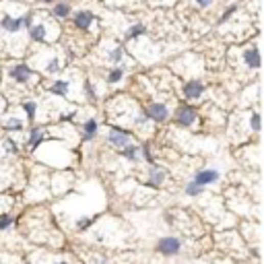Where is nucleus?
Here are the masks:
<instances>
[{"label":"nucleus","instance_id":"22","mask_svg":"<svg viewBox=\"0 0 264 264\" xmlns=\"http://www.w3.org/2000/svg\"><path fill=\"white\" fill-rule=\"evenodd\" d=\"M202 190H204V186H200V184H196L194 180H192V182H188V184H186V188H184V192H186L188 196H192V198H196V196H200V194H202Z\"/></svg>","mask_w":264,"mask_h":264},{"label":"nucleus","instance_id":"29","mask_svg":"<svg viewBox=\"0 0 264 264\" xmlns=\"http://www.w3.org/2000/svg\"><path fill=\"white\" fill-rule=\"evenodd\" d=\"M233 13H235V7H231V9H227V11H225V15L221 17V21H227V19H229V17H231Z\"/></svg>","mask_w":264,"mask_h":264},{"label":"nucleus","instance_id":"28","mask_svg":"<svg viewBox=\"0 0 264 264\" xmlns=\"http://www.w3.org/2000/svg\"><path fill=\"white\" fill-rule=\"evenodd\" d=\"M252 130H254V132H258V130H260V116H258V114H254V116H252Z\"/></svg>","mask_w":264,"mask_h":264},{"label":"nucleus","instance_id":"23","mask_svg":"<svg viewBox=\"0 0 264 264\" xmlns=\"http://www.w3.org/2000/svg\"><path fill=\"white\" fill-rule=\"evenodd\" d=\"M142 33H147V29H145V25H132V27H128L126 29V39H136V37H140Z\"/></svg>","mask_w":264,"mask_h":264},{"label":"nucleus","instance_id":"11","mask_svg":"<svg viewBox=\"0 0 264 264\" xmlns=\"http://www.w3.org/2000/svg\"><path fill=\"white\" fill-rule=\"evenodd\" d=\"M93 21H95V15H93L91 11H79V13L75 15V25H77V29L87 31Z\"/></svg>","mask_w":264,"mask_h":264},{"label":"nucleus","instance_id":"17","mask_svg":"<svg viewBox=\"0 0 264 264\" xmlns=\"http://www.w3.org/2000/svg\"><path fill=\"white\" fill-rule=\"evenodd\" d=\"M5 130L7 132H21L23 128H25V124H23V120H19L17 116H9L7 120H5Z\"/></svg>","mask_w":264,"mask_h":264},{"label":"nucleus","instance_id":"31","mask_svg":"<svg viewBox=\"0 0 264 264\" xmlns=\"http://www.w3.org/2000/svg\"><path fill=\"white\" fill-rule=\"evenodd\" d=\"M5 108V103H3V97H0V110H3Z\"/></svg>","mask_w":264,"mask_h":264},{"label":"nucleus","instance_id":"19","mask_svg":"<svg viewBox=\"0 0 264 264\" xmlns=\"http://www.w3.org/2000/svg\"><path fill=\"white\" fill-rule=\"evenodd\" d=\"M122 58H124V47H122V45H114V47L110 50V54H108V60H110L112 64H120Z\"/></svg>","mask_w":264,"mask_h":264},{"label":"nucleus","instance_id":"33","mask_svg":"<svg viewBox=\"0 0 264 264\" xmlns=\"http://www.w3.org/2000/svg\"><path fill=\"white\" fill-rule=\"evenodd\" d=\"M56 264H68V262H56Z\"/></svg>","mask_w":264,"mask_h":264},{"label":"nucleus","instance_id":"25","mask_svg":"<svg viewBox=\"0 0 264 264\" xmlns=\"http://www.w3.org/2000/svg\"><path fill=\"white\" fill-rule=\"evenodd\" d=\"M83 91H85V95H87V99H89V101H95V99H97V95H95V89H93V83H91V81H85V83H83Z\"/></svg>","mask_w":264,"mask_h":264},{"label":"nucleus","instance_id":"14","mask_svg":"<svg viewBox=\"0 0 264 264\" xmlns=\"http://www.w3.org/2000/svg\"><path fill=\"white\" fill-rule=\"evenodd\" d=\"M122 157H126L128 161H132V163H136V161H140V147H136V145H126V147H122Z\"/></svg>","mask_w":264,"mask_h":264},{"label":"nucleus","instance_id":"1","mask_svg":"<svg viewBox=\"0 0 264 264\" xmlns=\"http://www.w3.org/2000/svg\"><path fill=\"white\" fill-rule=\"evenodd\" d=\"M0 29H3L7 35H11V37L19 35L21 29H23V17L13 15V13H5L3 19H0Z\"/></svg>","mask_w":264,"mask_h":264},{"label":"nucleus","instance_id":"13","mask_svg":"<svg viewBox=\"0 0 264 264\" xmlns=\"http://www.w3.org/2000/svg\"><path fill=\"white\" fill-rule=\"evenodd\" d=\"M97 132H99V124H97V120H95V118H89V120L83 124V140H85V142L93 140Z\"/></svg>","mask_w":264,"mask_h":264},{"label":"nucleus","instance_id":"26","mask_svg":"<svg viewBox=\"0 0 264 264\" xmlns=\"http://www.w3.org/2000/svg\"><path fill=\"white\" fill-rule=\"evenodd\" d=\"M93 223V219H89V217H81V219H77V223H75V227H77V231H85V229H89V225Z\"/></svg>","mask_w":264,"mask_h":264},{"label":"nucleus","instance_id":"10","mask_svg":"<svg viewBox=\"0 0 264 264\" xmlns=\"http://www.w3.org/2000/svg\"><path fill=\"white\" fill-rule=\"evenodd\" d=\"M204 93V83L202 81H190L184 85V95L186 99H198Z\"/></svg>","mask_w":264,"mask_h":264},{"label":"nucleus","instance_id":"24","mask_svg":"<svg viewBox=\"0 0 264 264\" xmlns=\"http://www.w3.org/2000/svg\"><path fill=\"white\" fill-rule=\"evenodd\" d=\"M23 110H25L27 118L33 122V120H35V114H37V103H35V101H25V103H23Z\"/></svg>","mask_w":264,"mask_h":264},{"label":"nucleus","instance_id":"16","mask_svg":"<svg viewBox=\"0 0 264 264\" xmlns=\"http://www.w3.org/2000/svg\"><path fill=\"white\" fill-rule=\"evenodd\" d=\"M43 140V128H33L29 132V140H27V149L29 151H35Z\"/></svg>","mask_w":264,"mask_h":264},{"label":"nucleus","instance_id":"34","mask_svg":"<svg viewBox=\"0 0 264 264\" xmlns=\"http://www.w3.org/2000/svg\"><path fill=\"white\" fill-rule=\"evenodd\" d=\"M25 264H31V262H25Z\"/></svg>","mask_w":264,"mask_h":264},{"label":"nucleus","instance_id":"5","mask_svg":"<svg viewBox=\"0 0 264 264\" xmlns=\"http://www.w3.org/2000/svg\"><path fill=\"white\" fill-rule=\"evenodd\" d=\"M174 118H176L178 126H184V128H186V126H192V124L196 122L198 114H196V110L188 108V105H182V108H178V110H176Z\"/></svg>","mask_w":264,"mask_h":264},{"label":"nucleus","instance_id":"4","mask_svg":"<svg viewBox=\"0 0 264 264\" xmlns=\"http://www.w3.org/2000/svg\"><path fill=\"white\" fill-rule=\"evenodd\" d=\"M182 250V242L178 237H161L157 242V252L161 256H176Z\"/></svg>","mask_w":264,"mask_h":264},{"label":"nucleus","instance_id":"18","mask_svg":"<svg viewBox=\"0 0 264 264\" xmlns=\"http://www.w3.org/2000/svg\"><path fill=\"white\" fill-rule=\"evenodd\" d=\"M62 70V66H60V58H50L45 64H43V73L45 75H56V73H60Z\"/></svg>","mask_w":264,"mask_h":264},{"label":"nucleus","instance_id":"2","mask_svg":"<svg viewBox=\"0 0 264 264\" xmlns=\"http://www.w3.org/2000/svg\"><path fill=\"white\" fill-rule=\"evenodd\" d=\"M9 77H11V81L17 83V85H25V83H29L35 75H33V70H31L27 64H11V66H9Z\"/></svg>","mask_w":264,"mask_h":264},{"label":"nucleus","instance_id":"30","mask_svg":"<svg viewBox=\"0 0 264 264\" xmlns=\"http://www.w3.org/2000/svg\"><path fill=\"white\" fill-rule=\"evenodd\" d=\"M210 3H213V0H196V5H198V7H202V9H204V7H208Z\"/></svg>","mask_w":264,"mask_h":264},{"label":"nucleus","instance_id":"8","mask_svg":"<svg viewBox=\"0 0 264 264\" xmlns=\"http://www.w3.org/2000/svg\"><path fill=\"white\" fill-rule=\"evenodd\" d=\"M217 180H219V172L217 170H200L194 176V182L200 184V186H210V184H215Z\"/></svg>","mask_w":264,"mask_h":264},{"label":"nucleus","instance_id":"3","mask_svg":"<svg viewBox=\"0 0 264 264\" xmlns=\"http://www.w3.org/2000/svg\"><path fill=\"white\" fill-rule=\"evenodd\" d=\"M147 116H149V120H153L157 124H163L170 120L172 114H170V108L165 103H151L147 108Z\"/></svg>","mask_w":264,"mask_h":264},{"label":"nucleus","instance_id":"32","mask_svg":"<svg viewBox=\"0 0 264 264\" xmlns=\"http://www.w3.org/2000/svg\"><path fill=\"white\" fill-rule=\"evenodd\" d=\"M41 3H52V0H41Z\"/></svg>","mask_w":264,"mask_h":264},{"label":"nucleus","instance_id":"7","mask_svg":"<svg viewBox=\"0 0 264 264\" xmlns=\"http://www.w3.org/2000/svg\"><path fill=\"white\" fill-rule=\"evenodd\" d=\"M165 178H167V174H165V170L161 167V165H157V163H151V167H149V178H147V186H159V184H163L165 182Z\"/></svg>","mask_w":264,"mask_h":264},{"label":"nucleus","instance_id":"27","mask_svg":"<svg viewBox=\"0 0 264 264\" xmlns=\"http://www.w3.org/2000/svg\"><path fill=\"white\" fill-rule=\"evenodd\" d=\"M11 225H13V217H9V215H0V231L9 229Z\"/></svg>","mask_w":264,"mask_h":264},{"label":"nucleus","instance_id":"9","mask_svg":"<svg viewBox=\"0 0 264 264\" xmlns=\"http://www.w3.org/2000/svg\"><path fill=\"white\" fill-rule=\"evenodd\" d=\"M29 31V39L31 41H43V39H47V31H50V27H47V23L45 21H41V23H31V27L27 29Z\"/></svg>","mask_w":264,"mask_h":264},{"label":"nucleus","instance_id":"15","mask_svg":"<svg viewBox=\"0 0 264 264\" xmlns=\"http://www.w3.org/2000/svg\"><path fill=\"white\" fill-rule=\"evenodd\" d=\"M50 93H54V95H60V97H66V95L70 93V81H64V79L56 81L54 85L50 87Z\"/></svg>","mask_w":264,"mask_h":264},{"label":"nucleus","instance_id":"21","mask_svg":"<svg viewBox=\"0 0 264 264\" xmlns=\"http://www.w3.org/2000/svg\"><path fill=\"white\" fill-rule=\"evenodd\" d=\"M54 17H58V19L70 17V5H68V3H58V5L54 7Z\"/></svg>","mask_w":264,"mask_h":264},{"label":"nucleus","instance_id":"12","mask_svg":"<svg viewBox=\"0 0 264 264\" xmlns=\"http://www.w3.org/2000/svg\"><path fill=\"white\" fill-rule=\"evenodd\" d=\"M244 62H246V66H250L252 70H256V68L260 66V54H258L256 47H246V50H244Z\"/></svg>","mask_w":264,"mask_h":264},{"label":"nucleus","instance_id":"6","mask_svg":"<svg viewBox=\"0 0 264 264\" xmlns=\"http://www.w3.org/2000/svg\"><path fill=\"white\" fill-rule=\"evenodd\" d=\"M108 140H110L112 147L122 149V147H126V145L130 142V132H126V130H122V128H112V130L108 132Z\"/></svg>","mask_w":264,"mask_h":264},{"label":"nucleus","instance_id":"20","mask_svg":"<svg viewBox=\"0 0 264 264\" xmlns=\"http://www.w3.org/2000/svg\"><path fill=\"white\" fill-rule=\"evenodd\" d=\"M122 77H124V68L122 66H114L110 70V75H108V85H118L122 81Z\"/></svg>","mask_w":264,"mask_h":264}]
</instances>
